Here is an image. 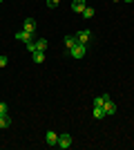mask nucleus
I'll use <instances>...</instances> for the list:
<instances>
[{
    "instance_id": "0eeeda50",
    "label": "nucleus",
    "mask_w": 134,
    "mask_h": 150,
    "mask_svg": "<svg viewBox=\"0 0 134 150\" xmlns=\"http://www.w3.org/2000/svg\"><path fill=\"white\" fill-rule=\"evenodd\" d=\"M76 45H78L76 36H67V38H65V47H67V52H69V50H74Z\"/></svg>"
},
{
    "instance_id": "dca6fc26",
    "label": "nucleus",
    "mask_w": 134,
    "mask_h": 150,
    "mask_svg": "<svg viewBox=\"0 0 134 150\" xmlns=\"http://www.w3.org/2000/svg\"><path fill=\"white\" fill-rule=\"evenodd\" d=\"M105 105V99H103V96H96L94 99V108H103Z\"/></svg>"
},
{
    "instance_id": "aec40b11",
    "label": "nucleus",
    "mask_w": 134,
    "mask_h": 150,
    "mask_svg": "<svg viewBox=\"0 0 134 150\" xmlns=\"http://www.w3.org/2000/svg\"><path fill=\"white\" fill-rule=\"evenodd\" d=\"M123 2H134V0H123Z\"/></svg>"
},
{
    "instance_id": "f03ea898",
    "label": "nucleus",
    "mask_w": 134,
    "mask_h": 150,
    "mask_svg": "<svg viewBox=\"0 0 134 150\" xmlns=\"http://www.w3.org/2000/svg\"><path fill=\"white\" fill-rule=\"evenodd\" d=\"M69 146H72V137H69V134H58V148L67 150Z\"/></svg>"
},
{
    "instance_id": "f3484780",
    "label": "nucleus",
    "mask_w": 134,
    "mask_h": 150,
    "mask_svg": "<svg viewBox=\"0 0 134 150\" xmlns=\"http://www.w3.org/2000/svg\"><path fill=\"white\" fill-rule=\"evenodd\" d=\"M0 114H9V105L5 101H0Z\"/></svg>"
},
{
    "instance_id": "4be33fe9",
    "label": "nucleus",
    "mask_w": 134,
    "mask_h": 150,
    "mask_svg": "<svg viewBox=\"0 0 134 150\" xmlns=\"http://www.w3.org/2000/svg\"><path fill=\"white\" fill-rule=\"evenodd\" d=\"M85 2H87V0H85Z\"/></svg>"
},
{
    "instance_id": "7ed1b4c3",
    "label": "nucleus",
    "mask_w": 134,
    "mask_h": 150,
    "mask_svg": "<svg viewBox=\"0 0 134 150\" xmlns=\"http://www.w3.org/2000/svg\"><path fill=\"white\" fill-rule=\"evenodd\" d=\"M69 56H72V58H83V56H85V45L78 43L74 50H69Z\"/></svg>"
},
{
    "instance_id": "20e7f679",
    "label": "nucleus",
    "mask_w": 134,
    "mask_h": 150,
    "mask_svg": "<svg viewBox=\"0 0 134 150\" xmlns=\"http://www.w3.org/2000/svg\"><path fill=\"white\" fill-rule=\"evenodd\" d=\"M72 11L83 13L85 11V0H74V2H72Z\"/></svg>"
},
{
    "instance_id": "6e6552de",
    "label": "nucleus",
    "mask_w": 134,
    "mask_h": 150,
    "mask_svg": "<svg viewBox=\"0 0 134 150\" xmlns=\"http://www.w3.org/2000/svg\"><path fill=\"white\" fill-rule=\"evenodd\" d=\"M103 110H105V114H116V103H112V99L103 105Z\"/></svg>"
},
{
    "instance_id": "6ab92c4d",
    "label": "nucleus",
    "mask_w": 134,
    "mask_h": 150,
    "mask_svg": "<svg viewBox=\"0 0 134 150\" xmlns=\"http://www.w3.org/2000/svg\"><path fill=\"white\" fill-rule=\"evenodd\" d=\"M7 63H9V58H7V56H0V67H5Z\"/></svg>"
},
{
    "instance_id": "9b49d317",
    "label": "nucleus",
    "mask_w": 134,
    "mask_h": 150,
    "mask_svg": "<svg viewBox=\"0 0 134 150\" xmlns=\"http://www.w3.org/2000/svg\"><path fill=\"white\" fill-rule=\"evenodd\" d=\"M16 38H18V40H22V43H27V40H32V34H29V31H18V34H16Z\"/></svg>"
},
{
    "instance_id": "ddd939ff",
    "label": "nucleus",
    "mask_w": 134,
    "mask_h": 150,
    "mask_svg": "<svg viewBox=\"0 0 134 150\" xmlns=\"http://www.w3.org/2000/svg\"><path fill=\"white\" fill-rule=\"evenodd\" d=\"M25 47H27L29 52H32V54H34L36 50H38V45H36V40H27V43H25Z\"/></svg>"
},
{
    "instance_id": "2eb2a0df",
    "label": "nucleus",
    "mask_w": 134,
    "mask_h": 150,
    "mask_svg": "<svg viewBox=\"0 0 134 150\" xmlns=\"http://www.w3.org/2000/svg\"><path fill=\"white\" fill-rule=\"evenodd\" d=\"M36 45H38V50H40V52L47 50V40H45V38H38V40H36Z\"/></svg>"
},
{
    "instance_id": "4468645a",
    "label": "nucleus",
    "mask_w": 134,
    "mask_h": 150,
    "mask_svg": "<svg viewBox=\"0 0 134 150\" xmlns=\"http://www.w3.org/2000/svg\"><path fill=\"white\" fill-rule=\"evenodd\" d=\"M94 9H92V7H85V11H83V18H94Z\"/></svg>"
},
{
    "instance_id": "39448f33",
    "label": "nucleus",
    "mask_w": 134,
    "mask_h": 150,
    "mask_svg": "<svg viewBox=\"0 0 134 150\" xmlns=\"http://www.w3.org/2000/svg\"><path fill=\"white\" fill-rule=\"evenodd\" d=\"M45 139H47V144H49V146H58V134H56L54 130L47 132V134H45Z\"/></svg>"
},
{
    "instance_id": "412c9836",
    "label": "nucleus",
    "mask_w": 134,
    "mask_h": 150,
    "mask_svg": "<svg viewBox=\"0 0 134 150\" xmlns=\"http://www.w3.org/2000/svg\"><path fill=\"white\" fill-rule=\"evenodd\" d=\"M114 2H121V0H114Z\"/></svg>"
},
{
    "instance_id": "f8f14e48",
    "label": "nucleus",
    "mask_w": 134,
    "mask_h": 150,
    "mask_svg": "<svg viewBox=\"0 0 134 150\" xmlns=\"http://www.w3.org/2000/svg\"><path fill=\"white\" fill-rule=\"evenodd\" d=\"M92 117H94V119H103V117H105V110H103V108H94V110H92Z\"/></svg>"
},
{
    "instance_id": "1a4fd4ad",
    "label": "nucleus",
    "mask_w": 134,
    "mask_h": 150,
    "mask_svg": "<svg viewBox=\"0 0 134 150\" xmlns=\"http://www.w3.org/2000/svg\"><path fill=\"white\" fill-rule=\"evenodd\" d=\"M11 125V117L9 114H0V128H9Z\"/></svg>"
},
{
    "instance_id": "f257e3e1",
    "label": "nucleus",
    "mask_w": 134,
    "mask_h": 150,
    "mask_svg": "<svg viewBox=\"0 0 134 150\" xmlns=\"http://www.w3.org/2000/svg\"><path fill=\"white\" fill-rule=\"evenodd\" d=\"M89 36H92V31H89V29H81V31H76V40H78L81 45H87Z\"/></svg>"
},
{
    "instance_id": "423d86ee",
    "label": "nucleus",
    "mask_w": 134,
    "mask_h": 150,
    "mask_svg": "<svg viewBox=\"0 0 134 150\" xmlns=\"http://www.w3.org/2000/svg\"><path fill=\"white\" fill-rule=\"evenodd\" d=\"M22 29H25V31H29V34H34V31H36V20L27 18V20H25V25H22Z\"/></svg>"
},
{
    "instance_id": "a211bd4d",
    "label": "nucleus",
    "mask_w": 134,
    "mask_h": 150,
    "mask_svg": "<svg viewBox=\"0 0 134 150\" xmlns=\"http://www.w3.org/2000/svg\"><path fill=\"white\" fill-rule=\"evenodd\" d=\"M56 5H58V0H47V7H49V9H54Z\"/></svg>"
},
{
    "instance_id": "9d476101",
    "label": "nucleus",
    "mask_w": 134,
    "mask_h": 150,
    "mask_svg": "<svg viewBox=\"0 0 134 150\" xmlns=\"http://www.w3.org/2000/svg\"><path fill=\"white\" fill-rule=\"evenodd\" d=\"M32 58H34V63H38V65H40V63L45 61V52L36 50V52H34V54H32Z\"/></svg>"
}]
</instances>
